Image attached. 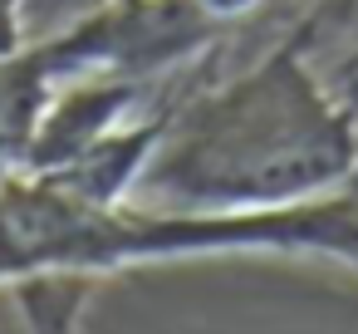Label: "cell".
Wrapping results in <instances>:
<instances>
[{
  "label": "cell",
  "instance_id": "obj_6",
  "mask_svg": "<svg viewBox=\"0 0 358 334\" xmlns=\"http://www.w3.org/2000/svg\"><path fill=\"white\" fill-rule=\"evenodd\" d=\"M348 192H353V197H358V167H353V182H348Z\"/></svg>",
  "mask_w": 358,
  "mask_h": 334
},
{
  "label": "cell",
  "instance_id": "obj_5",
  "mask_svg": "<svg viewBox=\"0 0 358 334\" xmlns=\"http://www.w3.org/2000/svg\"><path fill=\"white\" fill-rule=\"evenodd\" d=\"M6 55H20V40H15V0H0V60Z\"/></svg>",
  "mask_w": 358,
  "mask_h": 334
},
{
  "label": "cell",
  "instance_id": "obj_4",
  "mask_svg": "<svg viewBox=\"0 0 358 334\" xmlns=\"http://www.w3.org/2000/svg\"><path fill=\"white\" fill-rule=\"evenodd\" d=\"M108 6L113 0H15V40L20 50L55 45L79 25H89L94 15H103Z\"/></svg>",
  "mask_w": 358,
  "mask_h": 334
},
{
  "label": "cell",
  "instance_id": "obj_1",
  "mask_svg": "<svg viewBox=\"0 0 358 334\" xmlns=\"http://www.w3.org/2000/svg\"><path fill=\"white\" fill-rule=\"evenodd\" d=\"M353 167L358 109L299 45L280 40L250 69L177 99L133 207L275 211L348 192Z\"/></svg>",
  "mask_w": 358,
  "mask_h": 334
},
{
  "label": "cell",
  "instance_id": "obj_2",
  "mask_svg": "<svg viewBox=\"0 0 358 334\" xmlns=\"http://www.w3.org/2000/svg\"><path fill=\"white\" fill-rule=\"evenodd\" d=\"M94 290L99 280H84V275H35L10 285V300L30 334H79Z\"/></svg>",
  "mask_w": 358,
  "mask_h": 334
},
{
  "label": "cell",
  "instance_id": "obj_3",
  "mask_svg": "<svg viewBox=\"0 0 358 334\" xmlns=\"http://www.w3.org/2000/svg\"><path fill=\"white\" fill-rule=\"evenodd\" d=\"M285 40L299 45L314 64L324 60L358 64V0H314Z\"/></svg>",
  "mask_w": 358,
  "mask_h": 334
}]
</instances>
